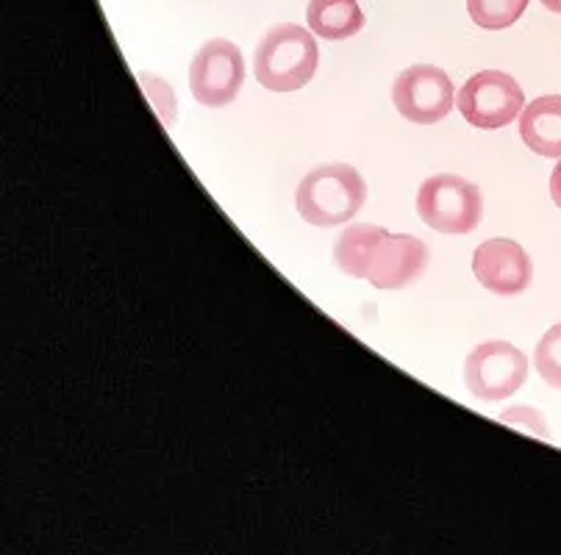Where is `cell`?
Returning <instances> with one entry per match:
<instances>
[{
	"label": "cell",
	"instance_id": "cell-2",
	"mask_svg": "<svg viewBox=\"0 0 561 555\" xmlns=\"http://www.w3.org/2000/svg\"><path fill=\"white\" fill-rule=\"evenodd\" d=\"M320 50L304 25H273L253 56L256 81L270 92L304 90L317 72Z\"/></svg>",
	"mask_w": 561,
	"mask_h": 555
},
{
	"label": "cell",
	"instance_id": "cell-3",
	"mask_svg": "<svg viewBox=\"0 0 561 555\" xmlns=\"http://www.w3.org/2000/svg\"><path fill=\"white\" fill-rule=\"evenodd\" d=\"M367 200L365 178L347 164H323L311 170L298 186L300 217L309 226L334 228L353 220Z\"/></svg>",
	"mask_w": 561,
	"mask_h": 555
},
{
	"label": "cell",
	"instance_id": "cell-1",
	"mask_svg": "<svg viewBox=\"0 0 561 555\" xmlns=\"http://www.w3.org/2000/svg\"><path fill=\"white\" fill-rule=\"evenodd\" d=\"M340 269L376 289H403L428 267V247L378 226H351L334 245Z\"/></svg>",
	"mask_w": 561,
	"mask_h": 555
},
{
	"label": "cell",
	"instance_id": "cell-6",
	"mask_svg": "<svg viewBox=\"0 0 561 555\" xmlns=\"http://www.w3.org/2000/svg\"><path fill=\"white\" fill-rule=\"evenodd\" d=\"M526 352L508 342H484L465 361V383L478 401H506L526 383Z\"/></svg>",
	"mask_w": 561,
	"mask_h": 555
},
{
	"label": "cell",
	"instance_id": "cell-13",
	"mask_svg": "<svg viewBox=\"0 0 561 555\" xmlns=\"http://www.w3.org/2000/svg\"><path fill=\"white\" fill-rule=\"evenodd\" d=\"M534 367L548 386L561 389V323L553 325L539 339L537 352H534Z\"/></svg>",
	"mask_w": 561,
	"mask_h": 555
},
{
	"label": "cell",
	"instance_id": "cell-5",
	"mask_svg": "<svg viewBox=\"0 0 561 555\" xmlns=\"http://www.w3.org/2000/svg\"><path fill=\"white\" fill-rule=\"evenodd\" d=\"M523 103L526 97H523L519 84L508 72L501 70L476 72L472 78H467V84L456 97L461 117L470 126L486 128V131H495V128L517 120L523 114Z\"/></svg>",
	"mask_w": 561,
	"mask_h": 555
},
{
	"label": "cell",
	"instance_id": "cell-17",
	"mask_svg": "<svg viewBox=\"0 0 561 555\" xmlns=\"http://www.w3.org/2000/svg\"><path fill=\"white\" fill-rule=\"evenodd\" d=\"M542 7L550 9L553 14H561V0H542Z\"/></svg>",
	"mask_w": 561,
	"mask_h": 555
},
{
	"label": "cell",
	"instance_id": "cell-4",
	"mask_svg": "<svg viewBox=\"0 0 561 555\" xmlns=\"http://www.w3.org/2000/svg\"><path fill=\"white\" fill-rule=\"evenodd\" d=\"M417 215L428 228L450 236L476 231L484 217V197L461 175H431L417 192Z\"/></svg>",
	"mask_w": 561,
	"mask_h": 555
},
{
	"label": "cell",
	"instance_id": "cell-16",
	"mask_svg": "<svg viewBox=\"0 0 561 555\" xmlns=\"http://www.w3.org/2000/svg\"><path fill=\"white\" fill-rule=\"evenodd\" d=\"M550 197H553V204L561 209V159L553 167V175H550Z\"/></svg>",
	"mask_w": 561,
	"mask_h": 555
},
{
	"label": "cell",
	"instance_id": "cell-11",
	"mask_svg": "<svg viewBox=\"0 0 561 555\" xmlns=\"http://www.w3.org/2000/svg\"><path fill=\"white\" fill-rule=\"evenodd\" d=\"M311 34L340 43L365 28V12L356 0H309L306 9Z\"/></svg>",
	"mask_w": 561,
	"mask_h": 555
},
{
	"label": "cell",
	"instance_id": "cell-8",
	"mask_svg": "<svg viewBox=\"0 0 561 555\" xmlns=\"http://www.w3.org/2000/svg\"><path fill=\"white\" fill-rule=\"evenodd\" d=\"M245 81V61L233 43L211 39L197 50L190 65V90L204 106L220 108L237 101Z\"/></svg>",
	"mask_w": 561,
	"mask_h": 555
},
{
	"label": "cell",
	"instance_id": "cell-15",
	"mask_svg": "<svg viewBox=\"0 0 561 555\" xmlns=\"http://www.w3.org/2000/svg\"><path fill=\"white\" fill-rule=\"evenodd\" d=\"M503 425H514L519 430H528V433L539 436V439H548V423H545L542 412L531 406H514L508 412H503L501 417Z\"/></svg>",
	"mask_w": 561,
	"mask_h": 555
},
{
	"label": "cell",
	"instance_id": "cell-10",
	"mask_svg": "<svg viewBox=\"0 0 561 555\" xmlns=\"http://www.w3.org/2000/svg\"><path fill=\"white\" fill-rule=\"evenodd\" d=\"M519 137L545 159H561V95H542L519 114Z\"/></svg>",
	"mask_w": 561,
	"mask_h": 555
},
{
	"label": "cell",
	"instance_id": "cell-14",
	"mask_svg": "<svg viewBox=\"0 0 561 555\" xmlns=\"http://www.w3.org/2000/svg\"><path fill=\"white\" fill-rule=\"evenodd\" d=\"M139 84H142V90H145V95H148L153 112L159 114V120H162L168 128H173L175 117H179V103H175V95H173V90H170L168 81L159 76L139 72Z\"/></svg>",
	"mask_w": 561,
	"mask_h": 555
},
{
	"label": "cell",
	"instance_id": "cell-9",
	"mask_svg": "<svg viewBox=\"0 0 561 555\" xmlns=\"http://www.w3.org/2000/svg\"><path fill=\"white\" fill-rule=\"evenodd\" d=\"M472 273L481 287L495 294L526 292L534 278L531 258L512 240H490L478 245L472 256Z\"/></svg>",
	"mask_w": 561,
	"mask_h": 555
},
{
	"label": "cell",
	"instance_id": "cell-12",
	"mask_svg": "<svg viewBox=\"0 0 561 555\" xmlns=\"http://www.w3.org/2000/svg\"><path fill=\"white\" fill-rule=\"evenodd\" d=\"M531 0H467L472 23L486 31H503L517 23Z\"/></svg>",
	"mask_w": 561,
	"mask_h": 555
},
{
	"label": "cell",
	"instance_id": "cell-7",
	"mask_svg": "<svg viewBox=\"0 0 561 555\" xmlns=\"http://www.w3.org/2000/svg\"><path fill=\"white\" fill-rule=\"evenodd\" d=\"M392 103L400 117L417 126H434L454 108V81L434 65H414L400 72L392 84Z\"/></svg>",
	"mask_w": 561,
	"mask_h": 555
}]
</instances>
